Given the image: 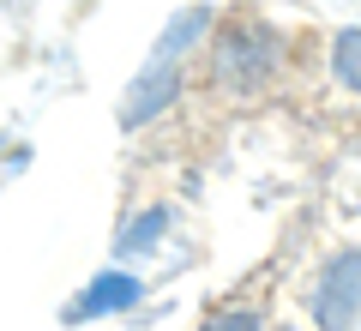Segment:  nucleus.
<instances>
[{
	"label": "nucleus",
	"mask_w": 361,
	"mask_h": 331,
	"mask_svg": "<svg viewBox=\"0 0 361 331\" xmlns=\"http://www.w3.org/2000/svg\"><path fill=\"white\" fill-rule=\"evenodd\" d=\"M199 331H259V307H217Z\"/></svg>",
	"instance_id": "obj_7"
},
{
	"label": "nucleus",
	"mask_w": 361,
	"mask_h": 331,
	"mask_svg": "<svg viewBox=\"0 0 361 331\" xmlns=\"http://www.w3.org/2000/svg\"><path fill=\"white\" fill-rule=\"evenodd\" d=\"M199 90L217 102H253L265 97L289 66V30L271 25L259 6H235L217 18L205 54H199Z\"/></svg>",
	"instance_id": "obj_1"
},
{
	"label": "nucleus",
	"mask_w": 361,
	"mask_h": 331,
	"mask_svg": "<svg viewBox=\"0 0 361 331\" xmlns=\"http://www.w3.org/2000/svg\"><path fill=\"white\" fill-rule=\"evenodd\" d=\"M331 78L349 97H361V25H343L331 37Z\"/></svg>",
	"instance_id": "obj_5"
},
{
	"label": "nucleus",
	"mask_w": 361,
	"mask_h": 331,
	"mask_svg": "<svg viewBox=\"0 0 361 331\" xmlns=\"http://www.w3.org/2000/svg\"><path fill=\"white\" fill-rule=\"evenodd\" d=\"M163 229H169V211H163V205H157L151 217H133L127 229H121L115 253H121V259H139V253H151V247H157V235H163Z\"/></svg>",
	"instance_id": "obj_6"
},
{
	"label": "nucleus",
	"mask_w": 361,
	"mask_h": 331,
	"mask_svg": "<svg viewBox=\"0 0 361 331\" xmlns=\"http://www.w3.org/2000/svg\"><path fill=\"white\" fill-rule=\"evenodd\" d=\"M307 313H313L319 331H355L361 325V247L325 259L319 283L307 295Z\"/></svg>",
	"instance_id": "obj_2"
},
{
	"label": "nucleus",
	"mask_w": 361,
	"mask_h": 331,
	"mask_svg": "<svg viewBox=\"0 0 361 331\" xmlns=\"http://www.w3.org/2000/svg\"><path fill=\"white\" fill-rule=\"evenodd\" d=\"M211 30H217V13H211V6H187V13H175V25H169L163 42H157V61L187 66V54H193L199 42H211Z\"/></svg>",
	"instance_id": "obj_4"
},
{
	"label": "nucleus",
	"mask_w": 361,
	"mask_h": 331,
	"mask_svg": "<svg viewBox=\"0 0 361 331\" xmlns=\"http://www.w3.org/2000/svg\"><path fill=\"white\" fill-rule=\"evenodd\" d=\"M180 90H187V66L175 61H145V73L127 85V97H121V127H145V121H157L163 109H175Z\"/></svg>",
	"instance_id": "obj_3"
},
{
	"label": "nucleus",
	"mask_w": 361,
	"mask_h": 331,
	"mask_svg": "<svg viewBox=\"0 0 361 331\" xmlns=\"http://www.w3.org/2000/svg\"><path fill=\"white\" fill-rule=\"evenodd\" d=\"M133 289H139L133 277H109V283H97V289L85 295V313H109V307H121L115 295H133Z\"/></svg>",
	"instance_id": "obj_8"
}]
</instances>
